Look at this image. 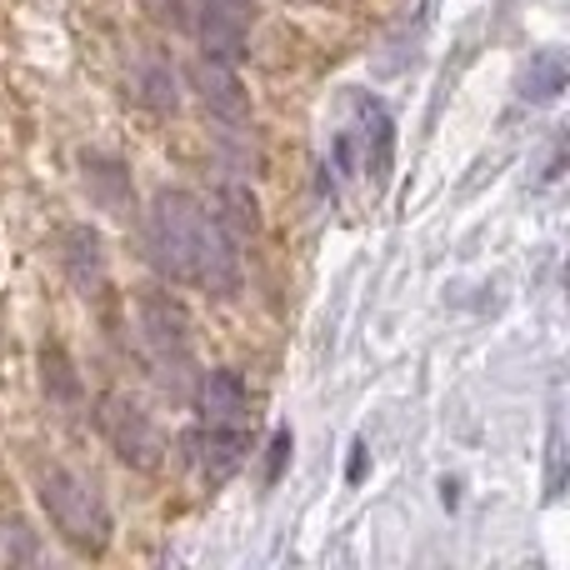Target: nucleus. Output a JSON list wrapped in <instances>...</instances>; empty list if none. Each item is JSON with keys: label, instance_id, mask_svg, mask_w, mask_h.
I'll list each match as a JSON object with an SVG mask.
<instances>
[{"label": "nucleus", "instance_id": "f257e3e1", "mask_svg": "<svg viewBox=\"0 0 570 570\" xmlns=\"http://www.w3.org/2000/svg\"><path fill=\"white\" fill-rule=\"evenodd\" d=\"M140 250L166 285H200L216 301L240 295V246L226 236L216 210H206L190 190H156L140 210Z\"/></svg>", "mask_w": 570, "mask_h": 570}, {"label": "nucleus", "instance_id": "f03ea898", "mask_svg": "<svg viewBox=\"0 0 570 570\" xmlns=\"http://www.w3.org/2000/svg\"><path fill=\"white\" fill-rule=\"evenodd\" d=\"M36 501L46 511L50 531L70 546L76 556H100L110 546V505L96 475L76 471V465H40L36 475Z\"/></svg>", "mask_w": 570, "mask_h": 570}, {"label": "nucleus", "instance_id": "7ed1b4c3", "mask_svg": "<svg viewBox=\"0 0 570 570\" xmlns=\"http://www.w3.org/2000/svg\"><path fill=\"white\" fill-rule=\"evenodd\" d=\"M136 325H140V341H146V355L166 375V385L186 391L190 371H196V325H190V311L180 305V295H170L166 285L140 291Z\"/></svg>", "mask_w": 570, "mask_h": 570}, {"label": "nucleus", "instance_id": "20e7f679", "mask_svg": "<svg viewBox=\"0 0 570 570\" xmlns=\"http://www.w3.org/2000/svg\"><path fill=\"white\" fill-rule=\"evenodd\" d=\"M90 415H96V431L106 435V445L130 471H140V475L160 471V461H166V435L150 421V411H140L126 391H106Z\"/></svg>", "mask_w": 570, "mask_h": 570}, {"label": "nucleus", "instance_id": "39448f33", "mask_svg": "<svg viewBox=\"0 0 570 570\" xmlns=\"http://www.w3.org/2000/svg\"><path fill=\"white\" fill-rule=\"evenodd\" d=\"M180 80L196 90L200 106L210 110V120H216L226 136H250V120H256V110H250V90L240 86L236 66H226V60H210V56H196Z\"/></svg>", "mask_w": 570, "mask_h": 570}, {"label": "nucleus", "instance_id": "423d86ee", "mask_svg": "<svg viewBox=\"0 0 570 570\" xmlns=\"http://www.w3.org/2000/svg\"><path fill=\"white\" fill-rule=\"evenodd\" d=\"M180 451H186V465L200 475V481L216 491L226 485L230 475L246 465L250 455V431L246 425H210V421H196L186 435H180Z\"/></svg>", "mask_w": 570, "mask_h": 570}, {"label": "nucleus", "instance_id": "0eeeda50", "mask_svg": "<svg viewBox=\"0 0 570 570\" xmlns=\"http://www.w3.org/2000/svg\"><path fill=\"white\" fill-rule=\"evenodd\" d=\"M56 250H60V271H66V281L76 285L80 295L106 291L110 256H106V236H100L90 220H70V226L56 236Z\"/></svg>", "mask_w": 570, "mask_h": 570}, {"label": "nucleus", "instance_id": "6e6552de", "mask_svg": "<svg viewBox=\"0 0 570 570\" xmlns=\"http://www.w3.org/2000/svg\"><path fill=\"white\" fill-rule=\"evenodd\" d=\"M190 405H196V421L210 425H250V385L240 371H206L190 385Z\"/></svg>", "mask_w": 570, "mask_h": 570}, {"label": "nucleus", "instance_id": "1a4fd4ad", "mask_svg": "<svg viewBox=\"0 0 570 570\" xmlns=\"http://www.w3.org/2000/svg\"><path fill=\"white\" fill-rule=\"evenodd\" d=\"M355 116H361V130H351V140H355V156H361V170L375 186H385L391 180V160H395V120L375 96L355 100Z\"/></svg>", "mask_w": 570, "mask_h": 570}, {"label": "nucleus", "instance_id": "9d476101", "mask_svg": "<svg viewBox=\"0 0 570 570\" xmlns=\"http://www.w3.org/2000/svg\"><path fill=\"white\" fill-rule=\"evenodd\" d=\"M130 100L136 106H146L150 116H176L180 110V70L170 56H160V50H140L136 60H130Z\"/></svg>", "mask_w": 570, "mask_h": 570}, {"label": "nucleus", "instance_id": "9b49d317", "mask_svg": "<svg viewBox=\"0 0 570 570\" xmlns=\"http://www.w3.org/2000/svg\"><path fill=\"white\" fill-rule=\"evenodd\" d=\"M80 176H86V190L100 210L110 216H136V186H130V166L110 150H86L80 156Z\"/></svg>", "mask_w": 570, "mask_h": 570}, {"label": "nucleus", "instance_id": "f8f14e48", "mask_svg": "<svg viewBox=\"0 0 570 570\" xmlns=\"http://www.w3.org/2000/svg\"><path fill=\"white\" fill-rule=\"evenodd\" d=\"M40 385H46L50 405H60V411H80L86 405V381H80L76 361H70V351L60 341L40 345Z\"/></svg>", "mask_w": 570, "mask_h": 570}, {"label": "nucleus", "instance_id": "ddd939ff", "mask_svg": "<svg viewBox=\"0 0 570 570\" xmlns=\"http://www.w3.org/2000/svg\"><path fill=\"white\" fill-rule=\"evenodd\" d=\"M566 80H570V66L561 50H535L521 76V96L531 100V106H551V100H561Z\"/></svg>", "mask_w": 570, "mask_h": 570}, {"label": "nucleus", "instance_id": "4468645a", "mask_svg": "<svg viewBox=\"0 0 570 570\" xmlns=\"http://www.w3.org/2000/svg\"><path fill=\"white\" fill-rule=\"evenodd\" d=\"M216 220L226 226V236L240 246V240H250L261 230V200L250 196V186H226V190H220Z\"/></svg>", "mask_w": 570, "mask_h": 570}, {"label": "nucleus", "instance_id": "2eb2a0df", "mask_svg": "<svg viewBox=\"0 0 570 570\" xmlns=\"http://www.w3.org/2000/svg\"><path fill=\"white\" fill-rule=\"evenodd\" d=\"M551 471H546V491L551 495H561V485H566V425H561V415H551Z\"/></svg>", "mask_w": 570, "mask_h": 570}, {"label": "nucleus", "instance_id": "dca6fc26", "mask_svg": "<svg viewBox=\"0 0 570 570\" xmlns=\"http://www.w3.org/2000/svg\"><path fill=\"white\" fill-rule=\"evenodd\" d=\"M285 455H291V431H281L276 441H271V481H276V475H281Z\"/></svg>", "mask_w": 570, "mask_h": 570}]
</instances>
